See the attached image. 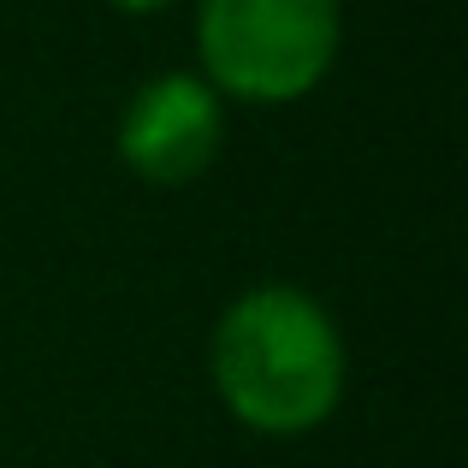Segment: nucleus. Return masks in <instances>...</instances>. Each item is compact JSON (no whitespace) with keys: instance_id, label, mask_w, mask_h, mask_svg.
<instances>
[{"instance_id":"obj_1","label":"nucleus","mask_w":468,"mask_h":468,"mask_svg":"<svg viewBox=\"0 0 468 468\" xmlns=\"http://www.w3.org/2000/svg\"><path fill=\"white\" fill-rule=\"evenodd\" d=\"M207 367L231 421L267 439H297L332 421L350 356H344L338 320L309 291L255 285L219 314Z\"/></svg>"},{"instance_id":"obj_2","label":"nucleus","mask_w":468,"mask_h":468,"mask_svg":"<svg viewBox=\"0 0 468 468\" xmlns=\"http://www.w3.org/2000/svg\"><path fill=\"white\" fill-rule=\"evenodd\" d=\"M338 0H202L196 48L202 78L231 101H303L338 59Z\"/></svg>"},{"instance_id":"obj_3","label":"nucleus","mask_w":468,"mask_h":468,"mask_svg":"<svg viewBox=\"0 0 468 468\" xmlns=\"http://www.w3.org/2000/svg\"><path fill=\"white\" fill-rule=\"evenodd\" d=\"M219 143H226V95L196 71L149 78L119 119V160L160 190L196 184L219 160Z\"/></svg>"},{"instance_id":"obj_4","label":"nucleus","mask_w":468,"mask_h":468,"mask_svg":"<svg viewBox=\"0 0 468 468\" xmlns=\"http://www.w3.org/2000/svg\"><path fill=\"white\" fill-rule=\"evenodd\" d=\"M107 6L131 12V18H149V12H166V6H178V0H107Z\"/></svg>"}]
</instances>
